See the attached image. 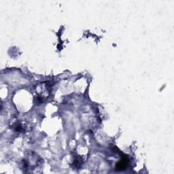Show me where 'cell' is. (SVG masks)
Segmentation results:
<instances>
[{"label": "cell", "instance_id": "1", "mask_svg": "<svg viewBox=\"0 0 174 174\" xmlns=\"http://www.w3.org/2000/svg\"><path fill=\"white\" fill-rule=\"evenodd\" d=\"M128 160L127 159L124 158L121 160L120 161L118 162L116 166V169L117 171H123L126 169V168L128 166Z\"/></svg>", "mask_w": 174, "mask_h": 174}]
</instances>
